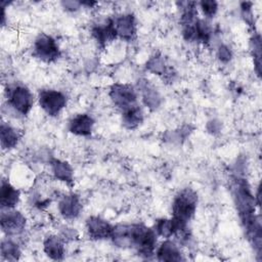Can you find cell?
<instances>
[{"label":"cell","instance_id":"6da1fadb","mask_svg":"<svg viewBox=\"0 0 262 262\" xmlns=\"http://www.w3.org/2000/svg\"><path fill=\"white\" fill-rule=\"evenodd\" d=\"M111 238L116 246L133 249L146 259L156 253L158 234L154 228L142 223L118 224L114 226Z\"/></svg>","mask_w":262,"mask_h":262},{"label":"cell","instance_id":"7a4b0ae2","mask_svg":"<svg viewBox=\"0 0 262 262\" xmlns=\"http://www.w3.org/2000/svg\"><path fill=\"white\" fill-rule=\"evenodd\" d=\"M198 194L191 188H184L178 192L172 203V218L179 223L188 224L195 214Z\"/></svg>","mask_w":262,"mask_h":262},{"label":"cell","instance_id":"3957f363","mask_svg":"<svg viewBox=\"0 0 262 262\" xmlns=\"http://www.w3.org/2000/svg\"><path fill=\"white\" fill-rule=\"evenodd\" d=\"M6 104L18 116L28 115L34 104V95L31 90L21 84H13L7 86L6 90Z\"/></svg>","mask_w":262,"mask_h":262},{"label":"cell","instance_id":"277c9868","mask_svg":"<svg viewBox=\"0 0 262 262\" xmlns=\"http://www.w3.org/2000/svg\"><path fill=\"white\" fill-rule=\"evenodd\" d=\"M38 102L45 114L50 117H56L66 107L68 99L66 94L59 90L45 89L39 92Z\"/></svg>","mask_w":262,"mask_h":262},{"label":"cell","instance_id":"5b68a950","mask_svg":"<svg viewBox=\"0 0 262 262\" xmlns=\"http://www.w3.org/2000/svg\"><path fill=\"white\" fill-rule=\"evenodd\" d=\"M33 54L44 62H53L60 56V50L55 39L47 34H41L34 42Z\"/></svg>","mask_w":262,"mask_h":262},{"label":"cell","instance_id":"8992f818","mask_svg":"<svg viewBox=\"0 0 262 262\" xmlns=\"http://www.w3.org/2000/svg\"><path fill=\"white\" fill-rule=\"evenodd\" d=\"M108 94L113 103L122 112L137 105V92L130 84L116 83L111 87Z\"/></svg>","mask_w":262,"mask_h":262},{"label":"cell","instance_id":"52a82bcc","mask_svg":"<svg viewBox=\"0 0 262 262\" xmlns=\"http://www.w3.org/2000/svg\"><path fill=\"white\" fill-rule=\"evenodd\" d=\"M27 224L26 217L14 209H1V229L7 236L20 234Z\"/></svg>","mask_w":262,"mask_h":262},{"label":"cell","instance_id":"ba28073f","mask_svg":"<svg viewBox=\"0 0 262 262\" xmlns=\"http://www.w3.org/2000/svg\"><path fill=\"white\" fill-rule=\"evenodd\" d=\"M114 226L110 224L106 220L92 216L86 220V231L90 238L100 241L105 238H111Z\"/></svg>","mask_w":262,"mask_h":262},{"label":"cell","instance_id":"9c48e42d","mask_svg":"<svg viewBox=\"0 0 262 262\" xmlns=\"http://www.w3.org/2000/svg\"><path fill=\"white\" fill-rule=\"evenodd\" d=\"M114 19L117 36L123 40L131 41L136 35V23L133 14H121Z\"/></svg>","mask_w":262,"mask_h":262},{"label":"cell","instance_id":"30bf717a","mask_svg":"<svg viewBox=\"0 0 262 262\" xmlns=\"http://www.w3.org/2000/svg\"><path fill=\"white\" fill-rule=\"evenodd\" d=\"M91 34L98 45L101 47H104L108 42H112L118 37L113 18H108L104 23L94 26L92 28Z\"/></svg>","mask_w":262,"mask_h":262},{"label":"cell","instance_id":"8fae6325","mask_svg":"<svg viewBox=\"0 0 262 262\" xmlns=\"http://www.w3.org/2000/svg\"><path fill=\"white\" fill-rule=\"evenodd\" d=\"M82 210V203L77 194L71 193L62 196L58 203V211L64 219L77 218Z\"/></svg>","mask_w":262,"mask_h":262},{"label":"cell","instance_id":"7c38bea8","mask_svg":"<svg viewBox=\"0 0 262 262\" xmlns=\"http://www.w3.org/2000/svg\"><path fill=\"white\" fill-rule=\"evenodd\" d=\"M156 257L159 261H181L184 260L183 254L179 246L170 238H165V241L157 247Z\"/></svg>","mask_w":262,"mask_h":262},{"label":"cell","instance_id":"4fadbf2b","mask_svg":"<svg viewBox=\"0 0 262 262\" xmlns=\"http://www.w3.org/2000/svg\"><path fill=\"white\" fill-rule=\"evenodd\" d=\"M94 126L93 118L88 114H79L75 116L69 123L71 133L78 136H89Z\"/></svg>","mask_w":262,"mask_h":262},{"label":"cell","instance_id":"5bb4252c","mask_svg":"<svg viewBox=\"0 0 262 262\" xmlns=\"http://www.w3.org/2000/svg\"><path fill=\"white\" fill-rule=\"evenodd\" d=\"M20 192L6 180H2L0 189L1 209H14L19 202Z\"/></svg>","mask_w":262,"mask_h":262},{"label":"cell","instance_id":"9a60e30c","mask_svg":"<svg viewBox=\"0 0 262 262\" xmlns=\"http://www.w3.org/2000/svg\"><path fill=\"white\" fill-rule=\"evenodd\" d=\"M43 250L50 259L62 260L66 252L62 237L57 235H48L43 242Z\"/></svg>","mask_w":262,"mask_h":262},{"label":"cell","instance_id":"2e32d148","mask_svg":"<svg viewBox=\"0 0 262 262\" xmlns=\"http://www.w3.org/2000/svg\"><path fill=\"white\" fill-rule=\"evenodd\" d=\"M19 138H20V135L16 128L12 127L8 123H5V122L1 123L0 140H1V146L3 149L14 148L17 145Z\"/></svg>","mask_w":262,"mask_h":262},{"label":"cell","instance_id":"e0dca14e","mask_svg":"<svg viewBox=\"0 0 262 262\" xmlns=\"http://www.w3.org/2000/svg\"><path fill=\"white\" fill-rule=\"evenodd\" d=\"M50 165L52 173L56 179L67 183L73 182V169L68 162L54 159L51 161Z\"/></svg>","mask_w":262,"mask_h":262},{"label":"cell","instance_id":"ac0fdd59","mask_svg":"<svg viewBox=\"0 0 262 262\" xmlns=\"http://www.w3.org/2000/svg\"><path fill=\"white\" fill-rule=\"evenodd\" d=\"M142 121L143 113L138 104L122 112V123L127 129L137 128Z\"/></svg>","mask_w":262,"mask_h":262},{"label":"cell","instance_id":"d6986e66","mask_svg":"<svg viewBox=\"0 0 262 262\" xmlns=\"http://www.w3.org/2000/svg\"><path fill=\"white\" fill-rule=\"evenodd\" d=\"M20 249L18 245L10 239L8 236L7 238L2 239L1 242V258L2 260L6 261H16L20 257Z\"/></svg>","mask_w":262,"mask_h":262},{"label":"cell","instance_id":"ffe728a7","mask_svg":"<svg viewBox=\"0 0 262 262\" xmlns=\"http://www.w3.org/2000/svg\"><path fill=\"white\" fill-rule=\"evenodd\" d=\"M140 92L142 94L143 103L150 110L157 108L161 103V96L158 91L152 88L148 83L144 82V85L140 86Z\"/></svg>","mask_w":262,"mask_h":262},{"label":"cell","instance_id":"44dd1931","mask_svg":"<svg viewBox=\"0 0 262 262\" xmlns=\"http://www.w3.org/2000/svg\"><path fill=\"white\" fill-rule=\"evenodd\" d=\"M146 69L156 74V75H160L163 76L167 74V68H166V63L165 60L162 56H152L150 57V59L146 62Z\"/></svg>","mask_w":262,"mask_h":262},{"label":"cell","instance_id":"7402d4cb","mask_svg":"<svg viewBox=\"0 0 262 262\" xmlns=\"http://www.w3.org/2000/svg\"><path fill=\"white\" fill-rule=\"evenodd\" d=\"M200 8L206 17L211 18L216 14L218 10V3L213 0L202 1L200 2Z\"/></svg>","mask_w":262,"mask_h":262},{"label":"cell","instance_id":"603a6c76","mask_svg":"<svg viewBox=\"0 0 262 262\" xmlns=\"http://www.w3.org/2000/svg\"><path fill=\"white\" fill-rule=\"evenodd\" d=\"M252 43H253L252 50L254 52V62H255V66L257 67V72H258V75H259V73H260V57H261V41H260V36L254 37Z\"/></svg>","mask_w":262,"mask_h":262},{"label":"cell","instance_id":"cb8c5ba5","mask_svg":"<svg viewBox=\"0 0 262 262\" xmlns=\"http://www.w3.org/2000/svg\"><path fill=\"white\" fill-rule=\"evenodd\" d=\"M217 55H218V57L221 61L227 62L231 58V50L229 49V47H227L225 45H222V46L219 47Z\"/></svg>","mask_w":262,"mask_h":262},{"label":"cell","instance_id":"d4e9b609","mask_svg":"<svg viewBox=\"0 0 262 262\" xmlns=\"http://www.w3.org/2000/svg\"><path fill=\"white\" fill-rule=\"evenodd\" d=\"M62 4L67 9H71V10H75L79 8V6L81 5L80 2H74V1H66Z\"/></svg>","mask_w":262,"mask_h":262}]
</instances>
